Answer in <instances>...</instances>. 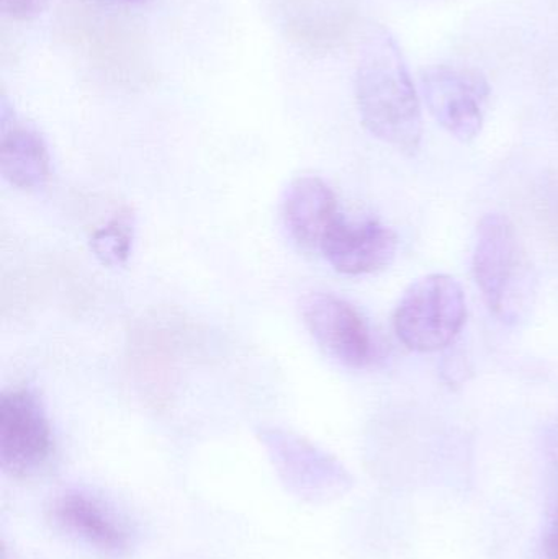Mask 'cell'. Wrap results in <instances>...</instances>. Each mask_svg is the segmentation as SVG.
<instances>
[{"instance_id":"8","label":"cell","mask_w":558,"mask_h":559,"mask_svg":"<svg viewBox=\"0 0 558 559\" xmlns=\"http://www.w3.org/2000/svg\"><path fill=\"white\" fill-rule=\"evenodd\" d=\"M399 239L377 219L349 223L341 218L320 251L334 271L344 275H369L392 264Z\"/></svg>"},{"instance_id":"4","label":"cell","mask_w":558,"mask_h":559,"mask_svg":"<svg viewBox=\"0 0 558 559\" xmlns=\"http://www.w3.org/2000/svg\"><path fill=\"white\" fill-rule=\"evenodd\" d=\"M474 277L488 308L498 318L518 319V301L523 298V259L517 229L508 216L488 213L477 228Z\"/></svg>"},{"instance_id":"5","label":"cell","mask_w":558,"mask_h":559,"mask_svg":"<svg viewBox=\"0 0 558 559\" xmlns=\"http://www.w3.org/2000/svg\"><path fill=\"white\" fill-rule=\"evenodd\" d=\"M52 430L45 406L33 391L19 388L0 397V466L23 479L36 475L52 453Z\"/></svg>"},{"instance_id":"13","label":"cell","mask_w":558,"mask_h":559,"mask_svg":"<svg viewBox=\"0 0 558 559\" xmlns=\"http://www.w3.org/2000/svg\"><path fill=\"white\" fill-rule=\"evenodd\" d=\"M49 2L51 0H0V10L15 22H28L41 15Z\"/></svg>"},{"instance_id":"14","label":"cell","mask_w":558,"mask_h":559,"mask_svg":"<svg viewBox=\"0 0 558 559\" xmlns=\"http://www.w3.org/2000/svg\"><path fill=\"white\" fill-rule=\"evenodd\" d=\"M544 554L547 559H558V511L550 521L544 537Z\"/></svg>"},{"instance_id":"3","label":"cell","mask_w":558,"mask_h":559,"mask_svg":"<svg viewBox=\"0 0 558 559\" xmlns=\"http://www.w3.org/2000/svg\"><path fill=\"white\" fill-rule=\"evenodd\" d=\"M258 437L282 485L295 498L310 504H324L353 488L347 469L304 437L278 427H261Z\"/></svg>"},{"instance_id":"6","label":"cell","mask_w":558,"mask_h":559,"mask_svg":"<svg viewBox=\"0 0 558 559\" xmlns=\"http://www.w3.org/2000/svg\"><path fill=\"white\" fill-rule=\"evenodd\" d=\"M308 331L328 357L363 370L376 360V342L360 312L333 293H310L301 301Z\"/></svg>"},{"instance_id":"7","label":"cell","mask_w":558,"mask_h":559,"mask_svg":"<svg viewBox=\"0 0 558 559\" xmlns=\"http://www.w3.org/2000/svg\"><path fill=\"white\" fill-rule=\"evenodd\" d=\"M422 91L432 117L455 140L471 143L480 134L490 87L478 72L431 66L423 71Z\"/></svg>"},{"instance_id":"15","label":"cell","mask_w":558,"mask_h":559,"mask_svg":"<svg viewBox=\"0 0 558 559\" xmlns=\"http://www.w3.org/2000/svg\"><path fill=\"white\" fill-rule=\"evenodd\" d=\"M115 2H123V3H143V2H147V0H115Z\"/></svg>"},{"instance_id":"9","label":"cell","mask_w":558,"mask_h":559,"mask_svg":"<svg viewBox=\"0 0 558 559\" xmlns=\"http://www.w3.org/2000/svg\"><path fill=\"white\" fill-rule=\"evenodd\" d=\"M288 236L305 249H321L343 216L328 183L318 177H300L288 186L282 203Z\"/></svg>"},{"instance_id":"11","label":"cell","mask_w":558,"mask_h":559,"mask_svg":"<svg viewBox=\"0 0 558 559\" xmlns=\"http://www.w3.org/2000/svg\"><path fill=\"white\" fill-rule=\"evenodd\" d=\"M0 173L10 186L35 190L45 186L51 174L48 146L41 134L28 124L9 117L5 98L0 117Z\"/></svg>"},{"instance_id":"1","label":"cell","mask_w":558,"mask_h":559,"mask_svg":"<svg viewBox=\"0 0 558 559\" xmlns=\"http://www.w3.org/2000/svg\"><path fill=\"white\" fill-rule=\"evenodd\" d=\"M356 100L360 120L373 138L405 156L418 153L423 138L418 92L399 43L383 26L372 25L364 35Z\"/></svg>"},{"instance_id":"2","label":"cell","mask_w":558,"mask_h":559,"mask_svg":"<svg viewBox=\"0 0 558 559\" xmlns=\"http://www.w3.org/2000/svg\"><path fill=\"white\" fill-rule=\"evenodd\" d=\"M467 319L464 289L451 275L419 278L403 293L393 316L396 335L409 350H442L461 334Z\"/></svg>"},{"instance_id":"12","label":"cell","mask_w":558,"mask_h":559,"mask_svg":"<svg viewBox=\"0 0 558 559\" xmlns=\"http://www.w3.org/2000/svg\"><path fill=\"white\" fill-rule=\"evenodd\" d=\"M134 231H136V216L133 210H120L107 225L94 231L91 238V251L102 265L123 267L133 251Z\"/></svg>"},{"instance_id":"10","label":"cell","mask_w":558,"mask_h":559,"mask_svg":"<svg viewBox=\"0 0 558 559\" xmlns=\"http://www.w3.org/2000/svg\"><path fill=\"white\" fill-rule=\"evenodd\" d=\"M51 519L66 534L104 551L120 555L128 550L130 537L114 512L94 496L69 489L52 501Z\"/></svg>"}]
</instances>
